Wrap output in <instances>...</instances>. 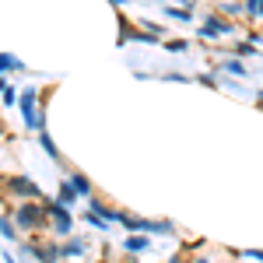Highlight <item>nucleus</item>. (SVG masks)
Instances as JSON below:
<instances>
[{"label":"nucleus","mask_w":263,"mask_h":263,"mask_svg":"<svg viewBox=\"0 0 263 263\" xmlns=\"http://www.w3.org/2000/svg\"><path fill=\"white\" fill-rule=\"evenodd\" d=\"M42 151H46V155H49V158H57V144H53V137H49V134H46V130H42Z\"/></svg>","instance_id":"obj_13"},{"label":"nucleus","mask_w":263,"mask_h":263,"mask_svg":"<svg viewBox=\"0 0 263 263\" xmlns=\"http://www.w3.org/2000/svg\"><path fill=\"white\" fill-rule=\"evenodd\" d=\"M4 186H7L11 193L25 197V200H28V197H42V193H39V186H35L32 179H25V176H11V179H4Z\"/></svg>","instance_id":"obj_3"},{"label":"nucleus","mask_w":263,"mask_h":263,"mask_svg":"<svg viewBox=\"0 0 263 263\" xmlns=\"http://www.w3.org/2000/svg\"><path fill=\"white\" fill-rule=\"evenodd\" d=\"M246 18H263V0H246Z\"/></svg>","instance_id":"obj_11"},{"label":"nucleus","mask_w":263,"mask_h":263,"mask_svg":"<svg viewBox=\"0 0 263 263\" xmlns=\"http://www.w3.org/2000/svg\"><path fill=\"white\" fill-rule=\"evenodd\" d=\"M46 218H49L46 207H39V203H21L18 214H14V224H21V228H42Z\"/></svg>","instance_id":"obj_1"},{"label":"nucleus","mask_w":263,"mask_h":263,"mask_svg":"<svg viewBox=\"0 0 263 263\" xmlns=\"http://www.w3.org/2000/svg\"><path fill=\"white\" fill-rule=\"evenodd\" d=\"M4 88H7V81H4V78H0V91H4Z\"/></svg>","instance_id":"obj_18"},{"label":"nucleus","mask_w":263,"mask_h":263,"mask_svg":"<svg viewBox=\"0 0 263 263\" xmlns=\"http://www.w3.org/2000/svg\"><path fill=\"white\" fill-rule=\"evenodd\" d=\"M0 235H4V239H14V235H18V228L7 221V218H0Z\"/></svg>","instance_id":"obj_14"},{"label":"nucleus","mask_w":263,"mask_h":263,"mask_svg":"<svg viewBox=\"0 0 263 263\" xmlns=\"http://www.w3.org/2000/svg\"><path fill=\"white\" fill-rule=\"evenodd\" d=\"M0 70H21V60L11 53H0Z\"/></svg>","instance_id":"obj_10"},{"label":"nucleus","mask_w":263,"mask_h":263,"mask_svg":"<svg viewBox=\"0 0 263 263\" xmlns=\"http://www.w3.org/2000/svg\"><path fill=\"white\" fill-rule=\"evenodd\" d=\"M28 253H35L42 263H57L63 256V249H57L53 242H49V246H28Z\"/></svg>","instance_id":"obj_6"},{"label":"nucleus","mask_w":263,"mask_h":263,"mask_svg":"<svg viewBox=\"0 0 263 263\" xmlns=\"http://www.w3.org/2000/svg\"><path fill=\"white\" fill-rule=\"evenodd\" d=\"M74 200H78V190H74L70 182H63L60 193H57V203H63V207H67V203H74Z\"/></svg>","instance_id":"obj_8"},{"label":"nucleus","mask_w":263,"mask_h":263,"mask_svg":"<svg viewBox=\"0 0 263 263\" xmlns=\"http://www.w3.org/2000/svg\"><path fill=\"white\" fill-rule=\"evenodd\" d=\"M176 4H182V7H190V11H193V4H197V0H176Z\"/></svg>","instance_id":"obj_17"},{"label":"nucleus","mask_w":263,"mask_h":263,"mask_svg":"<svg viewBox=\"0 0 263 263\" xmlns=\"http://www.w3.org/2000/svg\"><path fill=\"white\" fill-rule=\"evenodd\" d=\"M221 11H224V14H246V4H232V0H224Z\"/></svg>","instance_id":"obj_15"},{"label":"nucleus","mask_w":263,"mask_h":263,"mask_svg":"<svg viewBox=\"0 0 263 263\" xmlns=\"http://www.w3.org/2000/svg\"><path fill=\"white\" fill-rule=\"evenodd\" d=\"M232 32V25L224 18H218V14H211V18L203 21V28H200V35L203 39H218V35H228Z\"/></svg>","instance_id":"obj_5"},{"label":"nucleus","mask_w":263,"mask_h":263,"mask_svg":"<svg viewBox=\"0 0 263 263\" xmlns=\"http://www.w3.org/2000/svg\"><path fill=\"white\" fill-rule=\"evenodd\" d=\"M81 253H84V242H81V239H74V242L63 246V256H81Z\"/></svg>","instance_id":"obj_12"},{"label":"nucleus","mask_w":263,"mask_h":263,"mask_svg":"<svg viewBox=\"0 0 263 263\" xmlns=\"http://www.w3.org/2000/svg\"><path fill=\"white\" fill-rule=\"evenodd\" d=\"M0 99H4V102H14V88H11V84H7V88H4V91H0Z\"/></svg>","instance_id":"obj_16"},{"label":"nucleus","mask_w":263,"mask_h":263,"mask_svg":"<svg viewBox=\"0 0 263 263\" xmlns=\"http://www.w3.org/2000/svg\"><path fill=\"white\" fill-rule=\"evenodd\" d=\"M126 249H130V253H144V249H147V239L130 232V239H126Z\"/></svg>","instance_id":"obj_9"},{"label":"nucleus","mask_w":263,"mask_h":263,"mask_svg":"<svg viewBox=\"0 0 263 263\" xmlns=\"http://www.w3.org/2000/svg\"><path fill=\"white\" fill-rule=\"evenodd\" d=\"M70 186H74V190H78V193H81V197H91V182H88V176H81V172H74V176H70Z\"/></svg>","instance_id":"obj_7"},{"label":"nucleus","mask_w":263,"mask_h":263,"mask_svg":"<svg viewBox=\"0 0 263 263\" xmlns=\"http://www.w3.org/2000/svg\"><path fill=\"white\" fill-rule=\"evenodd\" d=\"M46 211H49V218H53V228H57V235H67V232H70V214H67V211H63V203H49V207H46Z\"/></svg>","instance_id":"obj_4"},{"label":"nucleus","mask_w":263,"mask_h":263,"mask_svg":"<svg viewBox=\"0 0 263 263\" xmlns=\"http://www.w3.org/2000/svg\"><path fill=\"white\" fill-rule=\"evenodd\" d=\"M21 112H25V123L32 130H42V120H39V112H35V88H25L21 91Z\"/></svg>","instance_id":"obj_2"}]
</instances>
